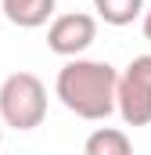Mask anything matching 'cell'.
<instances>
[{"instance_id": "cell-1", "label": "cell", "mask_w": 151, "mask_h": 155, "mask_svg": "<svg viewBox=\"0 0 151 155\" xmlns=\"http://www.w3.org/2000/svg\"><path fill=\"white\" fill-rule=\"evenodd\" d=\"M115 72L108 61H94V58H72L58 69L54 79V94L61 97V105L76 112L79 119H108L115 112Z\"/></svg>"}, {"instance_id": "cell-2", "label": "cell", "mask_w": 151, "mask_h": 155, "mask_svg": "<svg viewBox=\"0 0 151 155\" xmlns=\"http://www.w3.org/2000/svg\"><path fill=\"white\" fill-rule=\"evenodd\" d=\"M47 119V87L33 72H11L0 83V123L11 130H36Z\"/></svg>"}, {"instance_id": "cell-3", "label": "cell", "mask_w": 151, "mask_h": 155, "mask_svg": "<svg viewBox=\"0 0 151 155\" xmlns=\"http://www.w3.org/2000/svg\"><path fill=\"white\" fill-rule=\"evenodd\" d=\"M115 108L126 126H148L151 123V65L148 58H133L130 69L115 83Z\"/></svg>"}, {"instance_id": "cell-4", "label": "cell", "mask_w": 151, "mask_h": 155, "mask_svg": "<svg viewBox=\"0 0 151 155\" xmlns=\"http://www.w3.org/2000/svg\"><path fill=\"white\" fill-rule=\"evenodd\" d=\"M94 40H97V18L86 15V11L58 15L47 29V47L61 58H79Z\"/></svg>"}, {"instance_id": "cell-5", "label": "cell", "mask_w": 151, "mask_h": 155, "mask_svg": "<svg viewBox=\"0 0 151 155\" xmlns=\"http://www.w3.org/2000/svg\"><path fill=\"white\" fill-rule=\"evenodd\" d=\"M4 18L18 29H40L54 15V0H0Z\"/></svg>"}, {"instance_id": "cell-6", "label": "cell", "mask_w": 151, "mask_h": 155, "mask_svg": "<svg viewBox=\"0 0 151 155\" xmlns=\"http://www.w3.org/2000/svg\"><path fill=\"white\" fill-rule=\"evenodd\" d=\"M83 155H133V144H130V137H126L122 130H115V126H97V130L86 137Z\"/></svg>"}, {"instance_id": "cell-7", "label": "cell", "mask_w": 151, "mask_h": 155, "mask_svg": "<svg viewBox=\"0 0 151 155\" xmlns=\"http://www.w3.org/2000/svg\"><path fill=\"white\" fill-rule=\"evenodd\" d=\"M94 11L108 25H130L133 18H140L144 0H94Z\"/></svg>"}, {"instance_id": "cell-8", "label": "cell", "mask_w": 151, "mask_h": 155, "mask_svg": "<svg viewBox=\"0 0 151 155\" xmlns=\"http://www.w3.org/2000/svg\"><path fill=\"white\" fill-rule=\"evenodd\" d=\"M144 36L151 40V11H148V15H144Z\"/></svg>"}, {"instance_id": "cell-9", "label": "cell", "mask_w": 151, "mask_h": 155, "mask_svg": "<svg viewBox=\"0 0 151 155\" xmlns=\"http://www.w3.org/2000/svg\"><path fill=\"white\" fill-rule=\"evenodd\" d=\"M0 141H4V123H0Z\"/></svg>"}, {"instance_id": "cell-10", "label": "cell", "mask_w": 151, "mask_h": 155, "mask_svg": "<svg viewBox=\"0 0 151 155\" xmlns=\"http://www.w3.org/2000/svg\"><path fill=\"white\" fill-rule=\"evenodd\" d=\"M144 58H148V65H151V54H144Z\"/></svg>"}]
</instances>
